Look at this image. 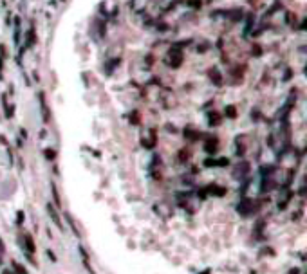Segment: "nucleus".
I'll return each instance as SVG.
<instances>
[{"instance_id": "nucleus-1", "label": "nucleus", "mask_w": 307, "mask_h": 274, "mask_svg": "<svg viewBox=\"0 0 307 274\" xmlns=\"http://www.w3.org/2000/svg\"><path fill=\"white\" fill-rule=\"evenodd\" d=\"M168 58H170V65L175 69V67H179V65H181V61H183V52H181V51L172 49V51H170V54H168Z\"/></svg>"}, {"instance_id": "nucleus-2", "label": "nucleus", "mask_w": 307, "mask_h": 274, "mask_svg": "<svg viewBox=\"0 0 307 274\" xmlns=\"http://www.w3.org/2000/svg\"><path fill=\"white\" fill-rule=\"evenodd\" d=\"M204 193H211V195H215V196H222V195H226V189L220 188V186H217V184H211V186H208V188L204 189Z\"/></svg>"}, {"instance_id": "nucleus-3", "label": "nucleus", "mask_w": 307, "mask_h": 274, "mask_svg": "<svg viewBox=\"0 0 307 274\" xmlns=\"http://www.w3.org/2000/svg\"><path fill=\"white\" fill-rule=\"evenodd\" d=\"M47 213H49V216L53 218V222H54L58 227L61 229V220H60V215L54 211V206H53V204H47Z\"/></svg>"}, {"instance_id": "nucleus-4", "label": "nucleus", "mask_w": 307, "mask_h": 274, "mask_svg": "<svg viewBox=\"0 0 307 274\" xmlns=\"http://www.w3.org/2000/svg\"><path fill=\"white\" fill-rule=\"evenodd\" d=\"M217 146H219V141L215 139V137H211L210 141H206V144H204V150L208 152V153H215V150H217Z\"/></svg>"}, {"instance_id": "nucleus-5", "label": "nucleus", "mask_w": 307, "mask_h": 274, "mask_svg": "<svg viewBox=\"0 0 307 274\" xmlns=\"http://www.w3.org/2000/svg\"><path fill=\"white\" fill-rule=\"evenodd\" d=\"M204 166H228V159H219V160L208 159V160H204Z\"/></svg>"}, {"instance_id": "nucleus-6", "label": "nucleus", "mask_w": 307, "mask_h": 274, "mask_svg": "<svg viewBox=\"0 0 307 274\" xmlns=\"http://www.w3.org/2000/svg\"><path fill=\"white\" fill-rule=\"evenodd\" d=\"M25 245H27V251L35 253V242H33V238L29 235H25Z\"/></svg>"}, {"instance_id": "nucleus-7", "label": "nucleus", "mask_w": 307, "mask_h": 274, "mask_svg": "<svg viewBox=\"0 0 307 274\" xmlns=\"http://www.w3.org/2000/svg\"><path fill=\"white\" fill-rule=\"evenodd\" d=\"M13 269H15V272L17 274H27L25 272V269H24L20 263H17V261H13Z\"/></svg>"}, {"instance_id": "nucleus-8", "label": "nucleus", "mask_w": 307, "mask_h": 274, "mask_svg": "<svg viewBox=\"0 0 307 274\" xmlns=\"http://www.w3.org/2000/svg\"><path fill=\"white\" fill-rule=\"evenodd\" d=\"M51 189H53V196H54V202H56V206L60 207V196H58L56 186H54V184H51Z\"/></svg>"}, {"instance_id": "nucleus-9", "label": "nucleus", "mask_w": 307, "mask_h": 274, "mask_svg": "<svg viewBox=\"0 0 307 274\" xmlns=\"http://www.w3.org/2000/svg\"><path fill=\"white\" fill-rule=\"evenodd\" d=\"M43 155L47 157V159H51V160H53V159L56 157V153H54L53 150H43Z\"/></svg>"}, {"instance_id": "nucleus-10", "label": "nucleus", "mask_w": 307, "mask_h": 274, "mask_svg": "<svg viewBox=\"0 0 307 274\" xmlns=\"http://www.w3.org/2000/svg\"><path fill=\"white\" fill-rule=\"evenodd\" d=\"M262 254H269V256H275V251H273V249H264V251H262Z\"/></svg>"}, {"instance_id": "nucleus-11", "label": "nucleus", "mask_w": 307, "mask_h": 274, "mask_svg": "<svg viewBox=\"0 0 307 274\" xmlns=\"http://www.w3.org/2000/svg\"><path fill=\"white\" fill-rule=\"evenodd\" d=\"M47 254H49V258H51V260H53V261H56V256L53 254V253H51V251H47Z\"/></svg>"}, {"instance_id": "nucleus-12", "label": "nucleus", "mask_w": 307, "mask_h": 274, "mask_svg": "<svg viewBox=\"0 0 307 274\" xmlns=\"http://www.w3.org/2000/svg\"><path fill=\"white\" fill-rule=\"evenodd\" d=\"M289 274H298V269H293V271H289Z\"/></svg>"}, {"instance_id": "nucleus-13", "label": "nucleus", "mask_w": 307, "mask_h": 274, "mask_svg": "<svg viewBox=\"0 0 307 274\" xmlns=\"http://www.w3.org/2000/svg\"><path fill=\"white\" fill-rule=\"evenodd\" d=\"M201 274H211V271H210V269H206L204 272H201Z\"/></svg>"}]
</instances>
